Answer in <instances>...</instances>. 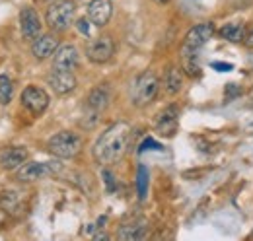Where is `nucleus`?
Returning <instances> with one entry per match:
<instances>
[{"mask_svg": "<svg viewBox=\"0 0 253 241\" xmlns=\"http://www.w3.org/2000/svg\"><path fill=\"white\" fill-rule=\"evenodd\" d=\"M130 142V126L126 122H115L95 140L94 158L101 165H111L125 156Z\"/></svg>", "mask_w": 253, "mask_h": 241, "instance_id": "f257e3e1", "label": "nucleus"}, {"mask_svg": "<svg viewBox=\"0 0 253 241\" xmlns=\"http://www.w3.org/2000/svg\"><path fill=\"white\" fill-rule=\"evenodd\" d=\"M47 148L53 156H57L61 160H70V158L78 156L82 150V138L78 134H74L72 130H61L49 140Z\"/></svg>", "mask_w": 253, "mask_h": 241, "instance_id": "f03ea898", "label": "nucleus"}, {"mask_svg": "<svg viewBox=\"0 0 253 241\" xmlns=\"http://www.w3.org/2000/svg\"><path fill=\"white\" fill-rule=\"evenodd\" d=\"M74 14H76L74 2L72 0H61V2H55V4L49 6V10L45 14V20H47V26L53 31H64L72 26Z\"/></svg>", "mask_w": 253, "mask_h": 241, "instance_id": "7ed1b4c3", "label": "nucleus"}, {"mask_svg": "<svg viewBox=\"0 0 253 241\" xmlns=\"http://www.w3.org/2000/svg\"><path fill=\"white\" fill-rule=\"evenodd\" d=\"M160 80L154 72H142L134 86H132V103L136 107H144L150 101H154V97L158 95Z\"/></svg>", "mask_w": 253, "mask_h": 241, "instance_id": "20e7f679", "label": "nucleus"}, {"mask_svg": "<svg viewBox=\"0 0 253 241\" xmlns=\"http://www.w3.org/2000/svg\"><path fill=\"white\" fill-rule=\"evenodd\" d=\"M214 35V24L205 22L195 26L193 30L183 39V47H181V55H199V51L211 41V37Z\"/></svg>", "mask_w": 253, "mask_h": 241, "instance_id": "39448f33", "label": "nucleus"}, {"mask_svg": "<svg viewBox=\"0 0 253 241\" xmlns=\"http://www.w3.org/2000/svg\"><path fill=\"white\" fill-rule=\"evenodd\" d=\"M115 53V43L109 35H101V37H95L88 43L86 47V57L90 62L94 64H103L113 57Z\"/></svg>", "mask_w": 253, "mask_h": 241, "instance_id": "423d86ee", "label": "nucleus"}, {"mask_svg": "<svg viewBox=\"0 0 253 241\" xmlns=\"http://www.w3.org/2000/svg\"><path fill=\"white\" fill-rule=\"evenodd\" d=\"M61 169V163H39V161H30V163H24L18 173H16V179L22 181V183H33V181H39L47 175H53Z\"/></svg>", "mask_w": 253, "mask_h": 241, "instance_id": "0eeeda50", "label": "nucleus"}, {"mask_svg": "<svg viewBox=\"0 0 253 241\" xmlns=\"http://www.w3.org/2000/svg\"><path fill=\"white\" fill-rule=\"evenodd\" d=\"M22 105L32 113V115H41L49 107V95L43 88L37 86H28L22 91Z\"/></svg>", "mask_w": 253, "mask_h": 241, "instance_id": "6e6552de", "label": "nucleus"}, {"mask_svg": "<svg viewBox=\"0 0 253 241\" xmlns=\"http://www.w3.org/2000/svg\"><path fill=\"white\" fill-rule=\"evenodd\" d=\"M41 18L33 8H24L20 12V31L24 35V39L35 41L41 35Z\"/></svg>", "mask_w": 253, "mask_h": 241, "instance_id": "1a4fd4ad", "label": "nucleus"}, {"mask_svg": "<svg viewBox=\"0 0 253 241\" xmlns=\"http://www.w3.org/2000/svg\"><path fill=\"white\" fill-rule=\"evenodd\" d=\"M47 82L55 90V93H59V95L72 93L74 88H76V78H74L72 70H57V68H53V72L47 76Z\"/></svg>", "mask_w": 253, "mask_h": 241, "instance_id": "9d476101", "label": "nucleus"}, {"mask_svg": "<svg viewBox=\"0 0 253 241\" xmlns=\"http://www.w3.org/2000/svg\"><path fill=\"white\" fill-rule=\"evenodd\" d=\"M28 160V150L24 146H6L0 150V167L2 169H18L26 163Z\"/></svg>", "mask_w": 253, "mask_h": 241, "instance_id": "9b49d317", "label": "nucleus"}, {"mask_svg": "<svg viewBox=\"0 0 253 241\" xmlns=\"http://www.w3.org/2000/svg\"><path fill=\"white\" fill-rule=\"evenodd\" d=\"M78 62H80V55L74 45H63L53 55V68L57 70H74Z\"/></svg>", "mask_w": 253, "mask_h": 241, "instance_id": "f8f14e48", "label": "nucleus"}, {"mask_svg": "<svg viewBox=\"0 0 253 241\" xmlns=\"http://www.w3.org/2000/svg\"><path fill=\"white\" fill-rule=\"evenodd\" d=\"M111 14H113L111 0H92L88 4V18L97 28H103L111 20Z\"/></svg>", "mask_w": 253, "mask_h": 241, "instance_id": "ddd939ff", "label": "nucleus"}, {"mask_svg": "<svg viewBox=\"0 0 253 241\" xmlns=\"http://www.w3.org/2000/svg\"><path fill=\"white\" fill-rule=\"evenodd\" d=\"M57 49H59V41H57V37H55L53 33L39 35V37L32 43V55L37 60L49 59L51 55H55Z\"/></svg>", "mask_w": 253, "mask_h": 241, "instance_id": "4468645a", "label": "nucleus"}, {"mask_svg": "<svg viewBox=\"0 0 253 241\" xmlns=\"http://www.w3.org/2000/svg\"><path fill=\"white\" fill-rule=\"evenodd\" d=\"M156 130H158L162 136H173L175 130H177V109L171 105L168 109H164L156 119Z\"/></svg>", "mask_w": 253, "mask_h": 241, "instance_id": "2eb2a0df", "label": "nucleus"}, {"mask_svg": "<svg viewBox=\"0 0 253 241\" xmlns=\"http://www.w3.org/2000/svg\"><path fill=\"white\" fill-rule=\"evenodd\" d=\"M109 99H111V93H109V86L103 84V86H97L90 91L88 99H86V105L90 111L94 113H101L107 105H109Z\"/></svg>", "mask_w": 253, "mask_h": 241, "instance_id": "dca6fc26", "label": "nucleus"}, {"mask_svg": "<svg viewBox=\"0 0 253 241\" xmlns=\"http://www.w3.org/2000/svg\"><path fill=\"white\" fill-rule=\"evenodd\" d=\"M146 234V222L144 220H134L130 224H125L119 230V240H142Z\"/></svg>", "mask_w": 253, "mask_h": 241, "instance_id": "f3484780", "label": "nucleus"}, {"mask_svg": "<svg viewBox=\"0 0 253 241\" xmlns=\"http://www.w3.org/2000/svg\"><path fill=\"white\" fill-rule=\"evenodd\" d=\"M164 84H166L168 93H171V95L179 93L181 88H183V74H181V70H179V68H175V66H171V68L166 72Z\"/></svg>", "mask_w": 253, "mask_h": 241, "instance_id": "a211bd4d", "label": "nucleus"}, {"mask_svg": "<svg viewBox=\"0 0 253 241\" xmlns=\"http://www.w3.org/2000/svg\"><path fill=\"white\" fill-rule=\"evenodd\" d=\"M220 35L224 39H228V41L240 43V41L244 39V35H246V30H244V26H240V24H226V26L220 28Z\"/></svg>", "mask_w": 253, "mask_h": 241, "instance_id": "6ab92c4d", "label": "nucleus"}, {"mask_svg": "<svg viewBox=\"0 0 253 241\" xmlns=\"http://www.w3.org/2000/svg\"><path fill=\"white\" fill-rule=\"evenodd\" d=\"M12 97H14V84L6 74H2L0 76V105H8Z\"/></svg>", "mask_w": 253, "mask_h": 241, "instance_id": "aec40b11", "label": "nucleus"}, {"mask_svg": "<svg viewBox=\"0 0 253 241\" xmlns=\"http://www.w3.org/2000/svg\"><path fill=\"white\" fill-rule=\"evenodd\" d=\"M136 187H138V199L144 201L146 199V191H148V169L144 165L138 167V177H136Z\"/></svg>", "mask_w": 253, "mask_h": 241, "instance_id": "412c9836", "label": "nucleus"}, {"mask_svg": "<svg viewBox=\"0 0 253 241\" xmlns=\"http://www.w3.org/2000/svg\"><path fill=\"white\" fill-rule=\"evenodd\" d=\"M18 204H20V197H18L16 193H12V191L4 193V199H2V206L6 208V212H14Z\"/></svg>", "mask_w": 253, "mask_h": 241, "instance_id": "4be33fe9", "label": "nucleus"}, {"mask_svg": "<svg viewBox=\"0 0 253 241\" xmlns=\"http://www.w3.org/2000/svg\"><path fill=\"white\" fill-rule=\"evenodd\" d=\"M148 148H154V150H162V146H160V144H156V142H154L152 138H146V140L142 142V146H140V150H138V152H146Z\"/></svg>", "mask_w": 253, "mask_h": 241, "instance_id": "5701e85b", "label": "nucleus"}, {"mask_svg": "<svg viewBox=\"0 0 253 241\" xmlns=\"http://www.w3.org/2000/svg\"><path fill=\"white\" fill-rule=\"evenodd\" d=\"M78 30H80V33H84V35H88V33H90V28H88V20H86V18L78 22Z\"/></svg>", "mask_w": 253, "mask_h": 241, "instance_id": "b1692460", "label": "nucleus"}, {"mask_svg": "<svg viewBox=\"0 0 253 241\" xmlns=\"http://www.w3.org/2000/svg\"><path fill=\"white\" fill-rule=\"evenodd\" d=\"M212 68H216V70H232V64H222V62H214V64H212Z\"/></svg>", "mask_w": 253, "mask_h": 241, "instance_id": "393cba45", "label": "nucleus"}, {"mask_svg": "<svg viewBox=\"0 0 253 241\" xmlns=\"http://www.w3.org/2000/svg\"><path fill=\"white\" fill-rule=\"evenodd\" d=\"M246 45H248V47H252V49H253V30L250 31L248 35H246Z\"/></svg>", "mask_w": 253, "mask_h": 241, "instance_id": "a878e982", "label": "nucleus"}, {"mask_svg": "<svg viewBox=\"0 0 253 241\" xmlns=\"http://www.w3.org/2000/svg\"><path fill=\"white\" fill-rule=\"evenodd\" d=\"M250 64H252V68H253V53L250 55Z\"/></svg>", "mask_w": 253, "mask_h": 241, "instance_id": "bb28decb", "label": "nucleus"}, {"mask_svg": "<svg viewBox=\"0 0 253 241\" xmlns=\"http://www.w3.org/2000/svg\"><path fill=\"white\" fill-rule=\"evenodd\" d=\"M156 2H158V4H166V2H168V0H156Z\"/></svg>", "mask_w": 253, "mask_h": 241, "instance_id": "cd10ccee", "label": "nucleus"}, {"mask_svg": "<svg viewBox=\"0 0 253 241\" xmlns=\"http://www.w3.org/2000/svg\"><path fill=\"white\" fill-rule=\"evenodd\" d=\"M45 2H53V0H45Z\"/></svg>", "mask_w": 253, "mask_h": 241, "instance_id": "c85d7f7f", "label": "nucleus"}]
</instances>
